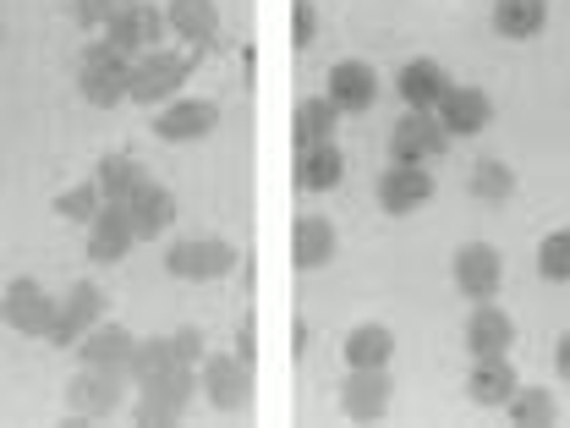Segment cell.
I'll use <instances>...</instances> for the list:
<instances>
[{
	"mask_svg": "<svg viewBox=\"0 0 570 428\" xmlns=\"http://www.w3.org/2000/svg\"><path fill=\"white\" fill-rule=\"evenodd\" d=\"M335 133H341V110L330 105V94H313V99H302V105L291 110V138H296V148L330 143Z\"/></svg>",
	"mask_w": 570,
	"mask_h": 428,
	"instance_id": "26",
	"label": "cell"
},
{
	"mask_svg": "<svg viewBox=\"0 0 570 428\" xmlns=\"http://www.w3.org/2000/svg\"><path fill=\"white\" fill-rule=\"evenodd\" d=\"M127 401V379L105 373V368H77V379L67 385V424H110Z\"/></svg>",
	"mask_w": 570,
	"mask_h": 428,
	"instance_id": "5",
	"label": "cell"
},
{
	"mask_svg": "<svg viewBox=\"0 0 570 428\" xmlns=\"http://www.w3.org/2000/svg\"><path fill=\"white\" fill-rule=\"evenodd\" d=\"M170 341H176V357H181V362H193V368H198L204 352H209V347H204V335H198L193 324H187V330H170Z\"/></svg>",
	"mask_w": 570,
	"mask_h": 428,
	"instance_id": "38",
	"label": "cell"
},
{
	"mask_svg": "<svg viewBox=\"0 0 570 428\" xmlns=\"http://www.w3.org/2000/svg\"><path fill=\"white\" fill-rule=\"evenodd\" d=\"M554 373H560V379L570 385V330L560 335V347H554Z\"/></svg>",
	"mask_w": 570,
	"mask_h": 428,
	"instance_id": "39",
	"label": "cell"
},
{
	"mask_svg": "<svg viewBox=\"0 0 570 428\" xmlns=\"http://www.w3.org/2000/svg\"><path fill=\"white\" fill-rule=\"evenodd\" d=\"M165 22H170V33L187 45V50H214L219 45V6L214 0H170L165 6Z\"/></svg>",
	"mask_w": 570,
	"mask_h": 428,
	"instance_id": "18",
	"label": "cell"
},
{
	"mask_svg": "<svg viewBox=\"0 0 570 428\" xmlns=\"http://www.w3.org/2000/svg\"><path fill=\"white\" fill-rule=\"evenodd\" d=\"M515 390H521V379H515V362H510V352L472 357V373H466V396H472L478 407H504V401H510Z\"/></svg>",
	"mask_w": 570,
	"mask_h": 428,
	"instance_id": "21",
	"label": "cell"
},
{
	"mask_svg": "<svg viewBox=\"0 0 570 428\" xmlns=\"http://www.w3.org/2000/svg\"><path fill=\"white\" fill-rule=\"evenodd\" d=\"M67 6H71V22H82V28H99V22H105V17H110L121 0H67Z\"/></svg>",
	"mask_w": 570,
	"mask_h": 428,
	"instance_id": "37",
	"label": "cell"
},
{
	"mask_svg": "<svg viewBox=\"0 0 570 428\" xmlns=\"http://www.w3.org/2000/svg\"><path fill=\"white\" fill-rule=\"evenodd\" d=\"M515 193V171L504 159H478L472 165V198L478 204H504Z\"/></svg>",
	"mask_w": 570,
	"mask_h": 428,
	"instance_id": "32",
	"label": "cell"
},
{
	"mask_svg": "<svg viewBox=\"0 0 570 428\" xmlns=\"http://www.w3.org/2000/svg\"><path fill=\"white\" fill-rule=\"evenodd\" d=\"M390 401H395L390 368H352L346 385H341V412H346L352 424H379V418L390 412Z\"/></svg>",
	"mask_w": 570,
	"mask_h": 428,
	"instance_id": "14",
	"label": "cell"
},
{
	"mask_svg": "<svg viewBox=\"0 0 570 428\" xmlns=\"http://www.w3.org/2000/svg\"><path fill=\"white\" fill-rule=\"evenodd\" d=\"M466 352L472 357H494V352H510L515 347V319L499 308V302H478L466 313V330H461Z\"/></svg>",
	"mask_w": 570,
	"mask_h": 428,
	"instance_id": "19",
	"label": "cell"
},
{
	"mask_svg": "<svg viewBox=\"0 0 570 428\" xmlns=\"http://www.w3.org/2000/svg\"><path fill=\"white\" fill-rule=\"evenodd\" d=\"M132 352H138V335H132L127 324H110V319H99V324L77 341V362L105 368V373H121V379H127V368H132Z\"/></svg>",
	"mask_w": 570,
	"mask_h": 428,
	"instance_id": "15",
	"label": "cell"
},
{
	"mask_svg": "<svg viewBox=\"0 0 570 428\" xmlns=\"http://www.w3.org/2000/svg\"><path fill=\"white\" fill-rule=\"evenodd\" d=\"M94 182H99L105 204H127L142 182H148V171H142L138 154H105V159L94 165Z\"/></svg>",
	"mask_w": 570,
	"mask_h": 428,
	"instance_id": "25",
	"label": "cell"
},
{
	"mask_svg": "<svg viewBox=\"0 0 570 428\" xmlns=\"http://www.w3.org/2000/svg\"><path fill=\"white\" fill-rule=\"evenodd\" d=\"M538 275L554 285H570V231H549L538 242Z\"/></svg>",
	"mask_w": 570,
	"mask_h": 428,
	"instance_id": "33",
	"label": "cell"
},
{
	"mask_svg": "<svg viewBox=\"0 0 570 428\" xmlns=\"http://www.w3.org/2000/svg\"><path fill=\"white\" fill-rule=\"evenodd\" d=\"M138 396H148V401H165V407H193L198 401V368L193 362H176V368H165L159 379H148Z\"/></svg>",
	"mask_w": 570,
	"mask_h": 428,
	"instance_id": "29",
	"label": "cell"
},
{
	"mask_svg": "<svg viewBox=\"0 0 570 428\" xmlns=\"http://www.w3.org/2000/svg\"><path fill=\"white\" fill-rule=\"evenodd\" d=\"M132 247H138V231H132L127 204H99V214L88 220V264L110 270V264H121Z\"/></svg>",
	"mask_w": 570,
	"mask_h": 428,
	"instance_id": "13",
	"label": "cell"
},
{
	"mask_svg": "<svg viewBox=\"0 0 570 428\" xmlns=\"http://www.w3.org/2000/svg\"><path fill=\"white\" fill-rule=\"evenodd\" d=\"M77 94H82L94 110H116V105H127V94H132V56L116 50L110 39L82 45V61H77Z\"/></svg>",
	"mask_w": 570,
	"mask_h": 428,
	"instance_id": "1",
	"label": "cell"
},
{
	"mask_svg": "<svg viewBox=\"0 0 570 428\" xmlns=\"http://www.w3.org/2000/svg\"><path fill=\"white\" fill-rule=\"evenodd\" d=\"M504 418L515 428H549L560 418V407H554V396L549 390H532V385H521L510 401H504Z\"/></svg>",
	"mask_w": 570,
	"mask_h": 428,
	"instance_id": "31",
	"label": "cell"
},
{
	"mask_svg": "<svg viewBox=\"0 0 570 428\" xmlns=\"http://www.w3.org/2000/svg\"><path fill=\"white\" fill-rule=\"evenodd\" d=\"M450 275H455V291L466 302H494L499 285H504V259H499V247H489V242H466L455 253Z\"/></svg>",
	"mask_w": 570,
	"mask_h": 428,
	"instance_id": "11",
	"label": "cell"
},
{
	"mask_svg": "<svg viewBox=\"0 0 570 428\" xmlns=\"http://www.w3.org/2000/svg\"><path fill=\"white\" fill-rule=\"evenodd\" d=\"M433 116L444 121V133L450 138H478L489 121H494V99L483 94V88H444V99L433 105Z\"/></svg>",
	"mask_w": 570,
	"mask_h": 428,
	"instance_id": "16",
	"label": "cell"
},
{
	"mask_svg": "<svg viewBox=\"0 0 570 428\" xmlns=\"http://www.w3.org/2000/svg\"><path fill=\"white\" fill-rule=\"evenodd\" d=\"M105 313H110V296H105V285L82 275V281L67 285V296H61V308H56V324H50V335H45V341L67 352V347H77V341H82V335H88V330L105 319Z\"/></svg>",
	"mask_w": 570,
	"mask_h": 428,
	"instance_id": "7",
	"label": "cell"
},
{
	"mask_svg": "<svg viewBox=\"0 0 570 428\" xmlns=\"http://www.w3.org/2000/svg\"><path fill=\"white\" fill-rule=\"evenodd\" d=\"M132 424H138V428H176V424H187V412H181V407H165V401H148V396H138Z\"/></svg>",
	"mask_w": 570,
	"mask_h": 428,
	"instance_id": "35",
	"label": "cell"
},
{
	"mask_svg": "<svg viewBox=\"0 0 570 428\" xmlns=\"http://www.w3.org/2000/svg\"><path fill=\"white\" fill-rule=\"evenodd\" d=\"M105 39L116 45V50H127V56H142V50H159V39L170 33V22H165V6H148V0H121L105 22Z\"/></svg>",
	"mask_w": 570,
	"mask_h": 428,
	"instance_id": "8",
	"label": "cell"
},
{
	"mask_svg": "<svg viewBox=\"0 0 570 428\" xmlns=\"http://www.w3.org/2000/svg\"><path fill=\"white\" fill-rule=\"evenodd\" d=\"M56 308L61 296H50V285L33 281V275H17V281L0 291V324L28 335V341H45L50 324H56Z\"/></svg>",
	"mask_w": 570,
	"mask_h": 428,
	"instance_id": "4",
	"label": "cell"
},
{
	"mask_svg": "<svg viewBox=\"0 0 570 428\" xmlns=\"http://www.w3.org/2000/svg\"><path fill=\"white\" fill-rule=\"evenodd\" d=\"M181 357H176V341L170 335H138V352H132V368H127V385H148V379H159L165 368H176Z\"/></svg>",
	"mask_w": 570,
	"mask_h": 428,
	"instance_id": "30",
	"label": "cell"
},
{
	"mask_svg": "<svg viewBox=\"0 0 570 428\" xmlns=\"http://www.w3.org/2000/svg\"><path fill=\"white\" fill-rule=\"evenodd\" d=\"M444 88H450V71L439 67V61H406L401 77H395V94L412 105V110H433L439 99H444Z\"/></svg>",
	"mask_w": 570,
	"mask_h": 428,
	"instance_id": "24",
	"label": "cell"
},
{
	"mask_svg": "<svg viewBox=\"0 0 570 428\" xmlns=\"http://www.w3.org/2000/svg\"><path fill=\"white\" fill-rule=\"evenodd\" d=\"M198 390L219 418H247L253 412V368L242 352H204L198 362Z\"/></svg>",
	"mask_w": 570,
	"mask_h": 428,
	"instance_id": "2",
	"label": "cell"
},
{
	"mask_svg": "<svg viewBox=\"0 0 570 428\" xmlns=\"http://www.w3.org/2000/svg\"><path fill=\"white\" fill-rule=\"evenodd\" d=\"M335 253H341L335 225H330L324 214H302L296 231H291V264H296V270H324Z\"/></svg>",
	"mask_w": 570,
	"mask_h": 428,
	"instance_id": "23",
	"label": "cell"
},
{
	"mask_svg": "<svg viewBox=\"0 0 570 428\" xmlns=\"http://www.w3.org/2000/svg\"><path fill=\"white\" fill-rule=\"evenodd\" d=\"M193 67H198V56H187V50H142V56H132V94L127 99L154 110L187 88Z\"/></svg>",
	"mask_w": 570,
	"mask_h": 428,
	"instance_id": "3",
	"label": "cell"
},
{
	"mask_svg": "<svg viewBox=\"0 0 570 428\" xmlns=\"http://www.w3.org/2000/svg\"><path fill=\"white\" fill-rule=\"evenodd\" d=\"M214 127H219V105L214 99H165L159 110H154V138L165 143H198V138H214Z\"/></svg>",
	"mask_w": 570,
	"mask_h": 428,
	"instance_id": "12",
	"label": "cell"
},
{
	"mask_svg": "<svg viewBox=\"0 0 570 428\" xmlns=\"http://www.w3.org/2000/svg\"><path fill=\"white\" fill-rule=\"evenodd\" d=\"M127 214H132V231H138V242H154V236H165L170 225H176V193L165 187V182H142L138 193L127 198Z\"/></svg>",
	"mask_w": 570,
	"mask_h": 428,
	"instance_id": "22",
	"label": "cell"
},
{
	"mask_svg": "<svg viewBox=\"0 0 570 428\" xmlns=\"http://www.w3.org/2000/svg\"><path fill=\"white\" fill-rule=\"evenodd\" d=\"M373 193H379V210L384 214H417L423 204H433L439 182H433L428 165H401V159H390V171L373 182Z\"/></svg>",
	"mask_w": 570,
	"mask_h": 428,
	"instance_id": "10",
	"label": "cell"
},
{
	"mask_svg": "<svg viewBox=\"0 0 570 428\" xmlns=\"http://www.w3.org/2000/svg\"><path fill=\"white\" fill-rule=\"evenodd\" d=\"M165 270L176 275V281H225L230 270H236V247L225 242V236H181V242H170L165 247Z\"/></svg>",
	"mask_w": 570,
	"mask_h": 428,
	"instance_id": "6",
	"label": "cell"
},
{
	"mask_svg": "<svg viewBox=\"0 0 570 428\" xmlns=\"http://www.w3.org/2000/svg\"><path fill=\"white\" fill-rule=\"evenodd\" d=\"M444 148H450V133H444V121L433 110H412L406 105V116L390 127V159H401V165H433Z\"/></svg>",
	"mask_w": 570,
	"mask_h": 428,
	"instance_id": "9",
	"label": "cell"
},
{
	"mask_svg": "<svg viewBox=\"0 0 570 428\" xmlns=\"http://www.w3.org/2000/svg\"><path fill=\"white\" fill-rule=\"evenodd\" d=\"M99 204H105L99 182H77V187H67V193L56 198V214H61V220H71V225H88V220L99 214Z\"/></svg>",
	"mask_w": 570,
	"mask_h": 428,
	"instance_id": "34",
	"label": "cell"
},
{
	"mask_svg": "<svg viewBox=\"0 0 570 428\" xmlns=\"http://www.w3.org/2000/svg\"><path fill=\"white\" fill-rule=\"evenodd\" d=\"M549 28V0H494L499 39H538Z\"/></svg>",
	"mask_w": 570,
	"mask_h": 428,
	"instance_id": "27",
	"label": "cell"
},
{
	"mask_svg": "<svg viewBox=\"0 0 570 428\" xmlns=\"http://www.w3.org/2000/svg\"><path fill=\"white\" fill-rule=\"evenodd\" d=\"M346 368H390V357H395V330L390 324H356L352 335H346Z\"/></svg>",
	"mask_w": 570,
	"mask_h": 428,
	"instance_id": "28",
	"label": "cell"
},
{
	"mask_svg": "<svg viewBox=\"0 0 570 428\" xmlns=\"http://www.w3.org/2000/svg\"><path fill=\"white\" fill-rule=\"evenodd\" d=\"M324 94H330V105H335L341 116H367L373 99H379V71L367 67V61H335Z\"/></svg>",
	"mask_w": 570,
	"mask_h": 428,
	"instance_id": "17",
	"label": "cell"
},
{
	"mask_svg": "<svg viewBox=\"0 0 570 428\" xmlns=\"http://www.w3.org/2000/svg\"><path fill=\"white\" fill-rule=\"evenodd\" d=\"M341 182H346V154L335 138L296 148V187L302 193H335Z\"/></svg>",
	"mask_w": 570,
	"mask_h": 428,
	"instance_id": "20",
	"label": "cell"
},
{
	"mask_svg": "<svg viewBox=\"0 0 570 428\" xmlns=\"http://www.w3.org/2000/svg\"><path fill=\"white\" fill-rule=\"evenodd\" d=\"M313 39H318V6L313 0H296V11H291V45L307 50Z\"/></svg>",
	"mask_w": 570,
	"mask_h": 428,
	"instance_id": "36",
	"label": "cell"
}]
</instances>
